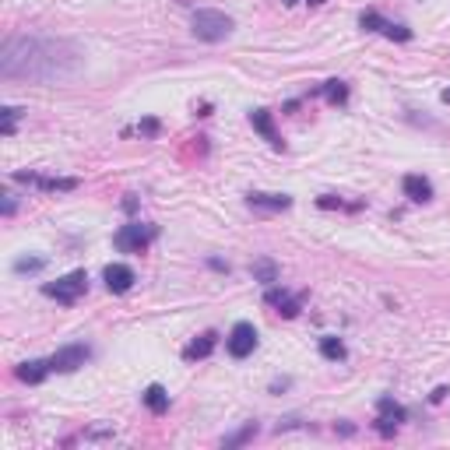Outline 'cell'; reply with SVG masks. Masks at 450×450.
<instances>
[{"label":"cell","instance_id":"obj_1","mask_svg":"<svg viewBox=\"0 0 450 450\" xmlns=\"http://www.w3.org/2000/svg\"><path fill=\"white\" fill-rule=\"evenodd\" d=\"M85 67V53L71 39L14 32L0 46V78L4 81H67Z\"/></svg>","mask_w":450,"mask_h":450},{"label":"cell","instance_id":"obj_2","mask_svg":"<svg viewBox=\"0 0 450 450\" xmlns=\"http://www.w3.org/2000/svg\"><path fill=\"white\" fill-rule=\"evenodd\" d=\"M232 18L225 11H215V7H201L193 11V21H190V32L201 39V43H222L232 35Z\"/></svg>","mask_w":450,"mask_h":450},{"label":"cell","instance_id":"obj_3","mask_svg":"<svg viewBox=\"0 0 450 450\" xmlns=\"http://www.w3.org/2000/svg\"><path fill=\"white\" fill-rule=\"evenodd\" d=\"M155 240H159V225H152V222H130V225H120L116 229L113 247L120 254H145Z\"/></svg>","mask_w":450,"mask_h":450},{"label":"cell","instance_id":"obj_4","mask_svg":"<svg viewBox=\"0 0 450 450\" xmlns=\"http://www.w3.org/2000/svg\"><path fill=\"white\" fill-rule=\"evenodd\" d=\"M85 292H89V271L85 268H78V271H71V274H64V278H57V281H46L43 285V296H50V299H57L64 306L78 303Z\"/></svg>","mask_w":450,"mask_h":450},{"label":"cell","instance_id":"obj_5","mask_svg":"<svg viewBox=\"0 0 450 450\" xmlns=\"http://www.w3.org/2000/svg\"><path fill=\"white\" fill-rule=\"evenodd\" d=\"M359 28L362 32H380V35H387V39H394V43H412V28L408 25H398V21H390V18H383L380 11H362L359 14Z\"/></svg>","mask_w":450,"mask_h":450},{"label":"cell","instance_id":"obj_6","mask_svg":"<svg viewBox=\"0 0 450 450\" xmlns=\"http://www.w3.org/2000/svg\"><path fill=\"white\" fill-rule=\"evenodd\" d=\"M254 349H257V327L247 320L232 324V331L225 334V352L232 359H247V356H254Z\"/></svg>","mask_w":450,"mask_h":450},{"label":"cell","instance_id":"obj_7","mask_svg":"<svg viewBox=\"0 0 450 450\" xmlns=\"http://www.w3.org/2000/svg\"><path fill=\"white\" fill-rule=\"evenodd\" d=\"M91 359V349L85 342H74V345H64V349H57L50 362H53V373H74V369H81L85 362Z\"/></svg>","mask_w":450,"mask_h":450},{"label":"cell","instance_id":"obj_8","mask_svg":"<svg viewBox=\"0 0 450 450\" xmlns=\"http://www.w3.org/2000/svg\"><path fill=\"white\" fill-rule=\"evenodd\" d=\"M401 422H405V408H401L390 394H383V398L376 401V422H373V426H376V433L390 437Z\"/></svg>","mask_w":450,"mask_h":450},{"label":"cell","instance_id":"obj_9","mask_svg":"<svg viewBox=\"0 0 450 450\" xmlns=\"http://www.w3.org/2000/svg\"><path fill=\"white\" fill-rule=\"evenodd\" d=\"M14 183H32V186H39V190H46V193L78 190V180H74V176H39V173H25V169L14 173Z\"/></svg>","mask_w":450,"mask_h":450},{"label":"cell","instance_id":"obj_10","mask_svg":"<svg viewBox=\"0 0 450 450\" xmlns=\"http://www.w3.org/2000/svg\"><path fill=\"white\" fill-rule=\"evenodd\" d=\"M264 303H268V306H278V313H281L285 320H292V317H299V310H303V292H299V296H288L285 288H278V285H268V292H264Z\"/></svg>","mask_w":450,"mask_h":450},{"label":"cell","instance_id":"obj_11","mask_svg":"<svg viewBox=\"0 0 450 450\" xmlns=\"http://www.w3.org/2000/svg\"><path fill=\"white\" fill-rule=\"evenodd\" d=\"M102 281H106V288H109L113 296H123V292H130V288H134L137 274H134L130 264H109V268L102 271Z\"/></svg>","mask_w":450,"mask_h":450},{"label":"cell","instance_id":"obj_12","mask_svg":"<svg viewBox=\"0 0 450 450\" xmlns=\"http://www.w3.org/2000/svg\"><path fill=\"white\" fill-rule=\"evenodd\" d=\"M250 127L268 141L274 152H285V141H281V134L274 130V113H268V109H250Z\"/></svg>","mask_w":450,"mask_h":450},{"label":"cell","instance_id":"obj_13","mask_svg":"<svg viewBox=\"0 0 450 450\" xmlns=\"http://www.w3.org/2000/svg\"><path fill=\"white\" fill-rule=\"evenodd\" d=\"M401 190H405V197L412 204H429L433 201V183L426 180V176H419V173H408L401 180Z\"/></svg>","mask_w":450,"mask_h":450},{"label":"cell","instance_id":"obj_14","mask_svg":"<svg viewBox=\"0 0 450 450\" xmlns=\"http://www.w3.org/2000/svg\"><path fill=\"white\" fill-rule=\"evenodd\" d=\"M50 373H53V362L50 359H28L14 369V376H18L21 383H43Z\"/></svg>","mask_w":450,"mask_h":450},{"label":"cell","instance_id":"obj_15","mask_svg":"<svg viewBox=\"0 0 450 450\" xmlns=\"http://www.w3.org/2000/svg\"><path fill=\"white\" fill-rule=\"evenodd\" d=\"M215 345H218V334L215 331H204L201 338H193L186 349H183V359L186 362H197V359H208L211 352H215Z\"/></svg>","mask_w":450,"mask_h":450},{"label":"cell","instance_id":"obj_16","mask_svg":"<svg viewBox=\"0 0 450 450\" xmlns=\"http://www.w3.org/2000/svg\"><path fill=\"white\" fill-rule=\"evenodd\" d=\"M247 204L261 208V211H288L292 197L288 193H247Z\"/></svg>","mask_w":450,"mask_h":450},{"label":"cell","instance_id":"obj_17","mask_svg":"<svg viewBox=\"0 0 450 450\" xmlns=\"http://www.w3.org/2000/svg\"><path fill=\"white\" fill-rule=\"evenodd\" d=\"M141 401H145V408H148V412H155V415L169 412V390H166L162 383H148V387H145V394H141Z\"/></svg>","mask_w":450,"mask_h":450},{"label":"cell","instance_id":"obj_18","mask_svg":"<svg viewBox=\"0 0 450 450\" xmlns=\"http://www.w3.org/2000/svg\"><path fill=\"white\" fill-rule=\"evenodd\" d=\"M317 95H324L331 106H345V102H349V85L338 81V78H331V81H324V85L317 89Z\"/></svg>","mask_w":450,"mask_h":450},{"label":"cell","instance_id":"obj_19","mask_svg":"<svg viewBox=\"0 0 450 450\" xmlns=\"http://www.w3.org/2000/svg\"><path fill=\"white\" fill-rule=\"evenodd\" d=\"M250 274H254V281H261V285H274V281H278V264H274L271 257H257V261L250 264Z\"/></svg>","mask_w":450,"mask_h":450},{"label":"cell","instance_id":"obj_20","mask_svg":"<svg viewBox=\"0 0 450 450\" xmlns=\"http://www.w3.org/2000/svg\"><path fill=\"white\" fill-rule=\"evenodd\" d=\"M320 356H324V359H331V362H342L349 352H345V342H342V338L324 334V338H320Z\"/></svg>","mask_w":450,"mask_h":450},{"label":"cell","instance_id":"obj_21","mask_svg":"<svg viewBox=\"0 0 450 450\" xmlns=\"http://www.w3.org/2000/svg\"><path fill=\"white\" fill-rule=\"evenodd\" d=\"M25 109H18V106H4L0 109V134L4 137H11L14 130H18V116H21Z\"/></svg>","mask_w":450,"mask_h":450},{"label":"cell","instance_id":"obj_22","mask_svg":"<svg viewBox=\"0 0 450 450\" xmlns=\"http://www.w3.org/2000/svg\"><path fill=\"white\" fill-rule=\"evenodd\" d=\"M11 268H14V274H39L46 268V257H18Z\"/></svg>","mask_w":450,"mask_h":450},{"label":"cell","instance_id":"obj_23","mask_svg":"<svg viewBox=\"0 0 450 450\" xmlns=\"http://www.w3.org/2000/svg\"><path fill=\"white\" fill-rule=\"evenodd\" d=\"M254 437H257V422H247L240 433L225 437V440H222V447H240V444H247V440H254Z\"/></svg>","mask_w":450,"mask_h":450},{"label":"cell","instance_id":"obj_24","mask_svg":"<svg viewBox=\"0 0 450 450\" xmlns=\"http://www.w3.org/2000/svg\"><path fill=\"white\" fill-rule=\"evenodd\" d=\"M159 130H162V123H159L155 116H145V120L137 123V134H141V137H159Z\"/></svg>","mask_w":450,"mask_h":450},{"label":"cell","instance_id":"obj_25","mask_svg":"<svg viewBox=\"0 0 450 450\" xmlns=\"http://www.w3.org/2000/svg\"><path fill=\"white\" fill-rule=\"evenodd\" d=\"M317 208H324V211H331V208H352V211H356V208H362V204H345L342 197H334V193H324V197L317 201Z\"/></svg>","mask_w":450,"mask_h":450},{"label":"cell","instance_id":"obj_26","mask_svg":"<svg viewBox=\"0 0 450 450\" xmlns=\"http://www.w3.org/2000/svg\"><path fill=\"white\" fill-rule=\"evenodd\" d=\"M0 197H4V208H0V211H4V218H11V215H14V211H18V197H14V193H11V190H4V193H0Z\"/></svg>","mask_w":450,"mask_h":450},{"label":"cell","instance_id":"obj_27","mask_svg":"<svg viewBox=\"0 0 450 450\" xmlns=\"http://www.w3.org/2000/svg\"><path fill=\"white\" fill-rule=\"evenodd\" d=\"M208 268H211V271H225V274H229V264H225L222 257H208Z\"/></svg>","mask_w":450,"mask_h":450},{"label":"cell","instance_id":"obj_28","mask_svg":"<svg viewBox=\"0 0 450 450\" xmlns=\"http://www.w3.org/2000/svg\"><path fill=\"white\" fill-rule=\"evenodd\" d=\"M450 390L447 387H437V390H433V394H429V401H433V405H440V401H444V398H447Z\"/></svg>","mask_w":450,"mask_h":450},{"label":"cell","instance_id":"obj_29","mask_svg":"<svg viewBox=\"0 0 450 450\" xmlns=\"http://www.w3.org/2000/svg\"><path fill=\"white\" fill-rule=\"evenodd\" d=\"M123 211H130V215L137 211V197H134V193H127V201H123Z\"/></svg>","mask_w":450,"mask_h":450},{"label":"cell","instance_id":"obj_30","mask_svg":"<svg viewBox=\"0 0 450 450\" xmlns=\"http://www.w3.org/2000/svg\"><path fill=\"white\" fill-rule=\"evenodd\" d=\"M288 383H292V380H274V383H271L268 390H271V394H278V390H285V387H288Z\"/></svg>","mask_w":450,"mask_h":450},{"label":"cell","instance_id":"obj_31","mask_svg":"<svg viewBox=\"0 0 450 450\" xmlns=\"http://www.w3.org/2000/svg\"><path fill=\"white\" fill-rule=\"evenodd\" d=\"M306 4H310V7H320V4H327V0H306Z\"/></svg>","mask_w":450,"mask_h":450},{"label":"cell","instance_id":"obj_32","mask_svg":"<svg viewBox=\"0 0 450 450\" xmlns=\"http://www.w3.org/2000/svg\"><path fill=\"white\" fill-rule=\"evenodd\" d=\"M281 4H285V7H292V4H299V0H281Z\"/></svg>","mask_w":450,"mask_h":450}]
</instances>
